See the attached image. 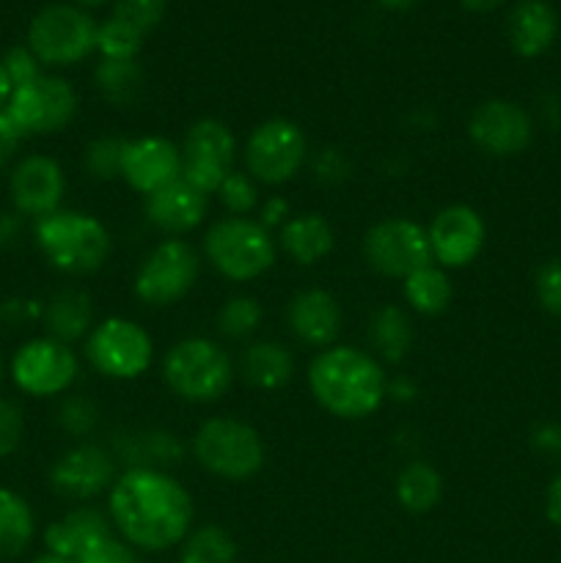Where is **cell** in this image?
Wrapping results in <instances>:
<instances>
[{"label":"cell","instance_id":"6da1fadb","mask_svg":"<svg viewBox=\"0 0 561 563\" xmlns=\"http://www.w3.org/2000/svg\"><path fill=\"white\" fill-rule=\"evenodd\" d=\"M110 522L141 550H168L190 533V493L160 467H127L108 495Z\"/></svg>","mask_w":561,"mask_h":563},{"label":"cell","instance_id":"7a4b0ae2","mask_svg":"<svg viewBox=\"0 0 561 563\" xmlns=\"http://www.w3.org/2000/svg\"><path fill=\"white\" fill-rule=\"evenodd\" d=\"M308 388L324 412L344 421H361L383 407L388 377L374 355L358 346L336 344L311 361Z\"/></svg>","mask_w":561,"mask_h":563},{"label":"cell","instance_id":"3957f363","mask_svg":"<svg viewBox=\"0 0 561 563\" xmlns=\"http://www.w3.org/2000/svg\"><path fill=\"white\" fill-rule=\"evenodd\" d=\"M38 251L66 275H91L108 262L110 234L94 214L58 209L33 225Z\"/></svg>","mask_w":561,"mask_h":563},{"label":"cell","instance_id":"277c9868","mask_svg":"<svg viewBox=\"0 0 561 563\" xmlns=\"http://www.w3.org/2000/svg\"><path fill=\"white\" fill-rule=\"evenodd\" d=\"M163 379L179 399L193 405L218 401L234 383V361L212 339H185L165 352Z\"/></svg>","mask_w":561,"mask_h":563},{"label":"cell","instance_id":"5b68a950","mask_svg":"<svg viewBox=\"0 0 561 563\" xmlns=\"http://www.w3.org/2000/svg\"><path fill=\"white\" fill-rule=\"evenodd\" d=\"M207 262L223 278L234 284L256 280L267 273L278 256V242L273 231L251 218H223L204 236Z\"/></svg>","mask_w":561,"mask_h":563},{"label":"cell","instance_id":"8992f818","mask_svg":"<svg viewBox=\"0 0 561 563\" xmlns=\"http://www.w3.org/2000/svg\"><path fill=\"white\" fill-rule=\"evenodd\" d=\"M193 456L212 476L226 482H248L264 467V440L251 423L218 416L198 427L193 438Z\"/></svg>","mask_w":561,"mask_h":563},{"label":"cell","instance_id":"52a82bcc","mask_svg":"<svg viewBox=\"0 0 561 563\" xmlns=\"http://www.w3.org/2000/svg\"><path fill=\"white\" fill-rule=\"evenodd\" d=\"M99 25L75 5H47L28 27V49L47 66H72L97 49Z\"/></svg>","mask_w":561,"mask_h":563},{"label":"cell","instance_id":"ba28073f","mask_svg":"<svg viewBox=\"0 0 561 563\" xmlns=\"http://www.w3.org/2000/svg\"><path fill=\"white\" fill-rule=\"evenodd\" d=\"M201 273V258L185 240H163L135 273V297L146 306L165 308L185 300Z\"/></svg>","mask_w":561,"mask_h":563},{"label":"cell","instance_id":"9c48e42d","mask_svg":"<svg viewBox=\"0 0 561 563\" xmlns=\"http://www.w3.org/2000/svg\"><path fill=\"white\" fill-rule=\"evenodd\" d=\"M152 335L124 317L94 324L86 339L88 363L108 379H138L152 366Z\"/></svg>","mask_w":561,"mask_h":563},{"label":"cell","instance_id":"30bf717a","mask_svg":"<svg viewBox=\"0 0 561 563\" xmlns=\"http://www.w3.org/2000/svg\"><path fill=\"white\" fill-rule=\"evenodd\" d=\"M306 159V132L289 119H267L251 132L245 143L248 174L258 185H286L300 174Z\"/></svg>","mask_w":561,"mask_h":563},{"label":"cell","instance_id":"8fae6325","mask_svg":"<svg viewBox=\"0 0 561 563\" xmlns=\"http://www.w3.org/2000/svg\"><path fill=\"white\" fill-rule=\"evenodd\" d=\"M363 256L369 267L385 278L405 280L432 264V247H429L427 229L407 218H385L363 236Z\"/></svg>","mask_w":561,"mask_h":563},{"label":"cell","instance_id":"7c38bea8","mask_svg":"<svg viewBox=\"0 0 561 563\" xmlns=\"http://www.w3.org/2000/svg\"><path fill=\"white\" fill-rule=\"evenodd\" d=\"M80 374V361L69 344L50 339H31L11 357V379L28 396L50 399L61 396L75 385Z\"/></svg>","mask_w":561,"mask_h":563},{"label":"cell","instance_id":"4fadbf2b","mask_svg":"<svg viewBox=\"0 0 561 563\" xmlns=\"http://www.w3.org/2000/svg\"><path fill=\"white\" fill-rule=\"evenodd\" d=\"M182 179L212 196L234 170L237 137L220 119H201L182 141Z\"/></svg>","mask_w":561,"mask_h":563},{"label":"cell","instance_id":"5bb4252c","mask_svg":"<svg viewBox=\"0 0 561 563\" xmlns=\"http://www.w3.org/2000/svg\"><path fill=\"white\" fill-rule=\"evenodd\" d=\"M6 113L11 115L22 135H53L66 130L77 113V93L64 77L42 75L28 86L14 88Z\"/></svg>","mask_w":561,"mask_h":563},{"label":"cell","instance_id":"9a60e30c","mask_svg":"<svg viewBox=\"0 0 561 563\" xmlns=\"http://www.w3.org/2000/svg\"><path fill=\"white\" fill-rule=\"evenodd\" d=\"M468 137L490 157H517L534 141V119L522 104L487 99L468 119Z\"/></svg>","mask_w":561,"mask_h":563},{"label":"cell","instance_id":"2e32d148","mask_svg":"<svg viewBox=\"0 0 561 563\" xmlns=\"http://www.w3.org/2000/svg\"><path fill=\"white\" fill-rule=\"evenodd\" d=\"M429 247H432V262L443 269H462L476 262L482 253L487 229H484L482 214L465 203H451L440 209L427 225Z\"/></svg>","mask_w":561,"mask_h":563},{"label":"cell","instance_id":"e0dca14e","mask_svg":"<svg viewBox=\"0 0 561 563\" xmlns=\"http://www.w3.org/2000/svg\"><path fill=\"white\" fill-rule=\"evenodd\" d=\"M66 192L64 168L47 154H28L11 168L9 196L16 214L44 218L61 209Z\"/></svg>","mask_w":561,"mask_h":563},{"label":"cell","instance_id":"ac0fdd59","mask_svg":"<svg viewBox=\"0 0 561 563\" xmlns=\"http://www.w3.org/2000/svg\"><path fill=\"white\" fill-rule=\"evenodd\" d=\"M113 460L105 449L80 443L61 454L50 467V487L66 500H91L113 487Z\"/></svg>","mask_w":561,"mask_h":563},{"label":"cell","instance_id":"d6986e66","mask_svg":"<svg viewBox=\"0 0 561 563\" xmlns=\"http://www.w3.org/2000/svg\"><path fill=\"white\" fill-rule=\"evenodd\" d=\"M121 179L143 196L163 190L170 181L182 179V148L163 135L127 141Z\"/></svg>","mask_w":561,"mask_h":563},{"label":"cell","instance_id":"ffe728a7","mask_svg":"<svg viewBox=\"0 0 561 563\" xmlns=\"http://www.w3.org/2000/svg\"><path fill=\"white\" fill-rule=\"evenodd\" d=\"M286 322L300 344L328 350L339 339L344 311L330 291L302 289L292 297L289 308H286Z\"/></svg>","mask_w":561,"mask_h":563},{"label":"cell","instance_id":"44dd1931","mask_svg":"<svg viewBox=\"0 0 561 563\" xmlns=\"http://www.w3.org/2000/svg\"><path fill=\"white\" fill-rule=\"evenodd\" d=\"M207 192H201L185 179L170 181L163 190L146 196V203H143V214H146L148 223L168 236L187 234L196 225H201V220L207 218Z\"/></svg>","mask_w":561,"mask_h":563},{"label":"cell","instance_id":"7402d4cb","mask_svg":"<svg viewBox=\"0 0 561 563\" xmlns=\"http://www.w3.org/2000/svg\"><path fill=\"white\" fill-rule=\"evenodd\" d=\"M110 537V522L97 509H75L44 531V544L53 555L80 561L82 555Z\"/></svg>","mask_w":561,"mask_h":563},{"label":"cell","instance_id":"603a6c76","mask_svg":"<svg viewBox=\"0 0 561 563\" xmlns=\"http://www.w3.org/2000/svg\"><path fill=\"white\" fill-rule=\"evenodd\" d=\"M556 33H559V16L544 0H522L512 9L506 22V36L520 58H539L548 53L550 44L556 42Z\"/></svg>","mask_w":561,"mask_h":563},{"label":"cell","instance_id":"cb8c5ba5","mask_svg":"<svg viewBox=\"0 0 561 563\" xmlns=\"http://www.w3.org/2000/svg\"><path fill=\"white\" fill-rule=\"evenodd\" d=\"M42 319L50 339L72 346L75 341L88 339V333L94 330L91 297L80 289L55 291V295L44 302Z\"/></svg>","mask_w":561,"mask_h":563},{"label":"cell","instance_id":"d4e9b609","mask_svg":"<svg viewBox=\"0 0 561 563\" xmlns=\"http://www.w3.org/2000/svg\"><path fill=\"white\" fill-rule=\"evenodd\" d=\"M280 251L300 267H314L333 251V229L322 214H295L280 225Z\"/></svg>","mask_w":561,"mask_h":563},{"label":"cell","instance_id":"484cf974","mask_svg":"<svg viewBox=\"0 0 561 563\" xmlns=\"http://www.w3.org/2000/svg\"><path fill=\"white\" fill-rule=\"evenodd\" d=\"M240 372L258 390H278L295 374V357L278 341H253L240 357Z\"/></svg>","mask_w":561,"mask_h":563},{"label":"cell","instance_id":"4316f807","mask_svg":"<svg viewBox=\"0 0 561 563\" xmlns=\"http://www.w3.org/2000/svg\"><path fill=\"white\" fill-rule=\"evenodd\" d=\"M394 493L402 509L410 515H427L443 498V476L429 462L413 460L396 476Z\"/></svg>","mask_w":561,"mask_h":563},{"label":"cell","instance_id":"83f0119b","mask_svg":"<svg viewBox=\"0 0 561 563\" xmlns=\"http://www.w3.org/2000/svg\"><path fill=\"white\" fill-rule=\"evenodd\" d=\"M405 284V300L407 306L416 313H424V317H438L454 300V286H451V278L446 275L443 267L438 264H427L418 273H413L410 278L402 280Z\"/></svg>","mask_w":561,"mask_h":563},{"label":"cell","instance_id":"f1b7e54d","mask_svg":"<svg viewBox=\"0 0 561 563\" xmlns=\"http://www.w3.org/2000/svg\"><path fill=\"white\" fill-rule=\"evenodd\" d=\"M369 341L383 361L399 363L413 346V324L399 306H383L369 322Z\"/></svg>","mask_w":561,"mask_h":563},{"label":"cell","instance_id":"f546056e","mask_svg":"<svg viewBox=\"0 0 561 563\" xmlns=\"http://www.w3.org/2000/svg\"><path fill=\"white\" fill-rule=\"evenodd\" d=\"M36 522L28 500L14 489H0V559H14L31 544Z\"/></svg>","mask_w":561,"mask_h":563},{"label":"cell","instance_id":"4dcf8cb0","mask_svg":"<svg viewBox=\"0 0 561 563\" xmlns=\"http://www.w3.org/2000/svg\"><path fill=\"white\" fill-rule=\"evenodd\" d=\"M121 456L130 460V467H160L163 465H176L185 454L179 438L170 432H160V429H152V432L130 434L124 438V445H119Z\"/></svg>","mask_w":561,"mask_h":563},{"label":"cell","instance_id":"1f68e13d","mask_svg":"<svg viewBox=\"0 0 561 563\" xmlns=\"http://www.w3.org/2000/svg\"><path fill=\"white\" fill-rule=\"evenodd\" d=\"M94 86L110 104L130 108L143 91V71L135 60H105L94 71Z\"/></svg>","mask_w":561,"mask_h":563},{"label":"cell","instance_id":"d6a6232c","mask_svg":"<svg viewBox=\"0 0 561 563\" xmlns=\"http://www.w3.org/2000/svg\"><path fill=\"white\" fill-rule=\"evenodd\" d=\"M182 563H237V542L220 526H201L182 542Z\"/></svg>","mask_w":561,"mask_h":563},{"label":"cell","instance_id":"836d02e7","mask_svg":"<svg viewBox=\"0 0 561 563\" xmlns=\"http://www.w3.org/2000/svg\"><path fill=\"white\" fill-rule=\"evenodd\" d=\"M262 302L251 295H234L220 306L218 330L231 341L251 339L262 324Z\"/></svg>","mask_w":561,"mask_h":563},{"label":"cell","instance_id":"e575fe53","mask_svg":"<svg viewBox=\"0 0 561 563\" xmlns=\"http://www.w3.org/2000/svg\"><path fill=\"white\" fill-rule=\"evenodd\" d=\"M127 141L119 135H102L94 137L82 154V165H86L88 176L97 181L121 179V163H124Z\"/></svg>","mask_w":561,"mask_h":563},{"label":"cell","instance_id":"d590c367","mask_svg":"<svg viewBox=\"0 0 561 563\" xmlns=\"http://www.w3.org/2000/svg\"><path fill=\"white\" fill-rule=\"evenodd\" d=\"M143 38L138 31H132L130 25H124L121 20L110 16L99 25L97 31V49L102 53L105 60H135L138 49H141Z\"/></svg>","mask_w":561,"mask_h":563},{"label":"cell","instance_id":"8d00e7d4","mask_svg":"<svg viewBox=\"0 0 561 563\" xmlns=\"http://www.w3.org/2000/svg\"><path fill=\"white\" fill-rule=\"evenodd\" d=\"M218 198L229 209L231 218H248V214L262 207V201H258V181L251 174H242L237 168L218 187Z\"/></svg>","mask_w":561,"mask_h":563},{"label":"cell","instance_id":"74e56055","mask_svg":"<svg viewBox=\"0 0 561 563\" xmlns=\"http://www.w3.org/2000/svg\"><path fill=\"white\" fill-rule=\"evenodd\" d=\"M165 5H168V0H119L113 16L130 25L132 31L141 33V36H146L163 22Z\"/></svg>","mask_w":561,"mask_h":563},{"label":"cell","instance_id":"f35d334b","mask_svg":"<svg viewBox=\"0 0 561 563\" xmlns=\"http://www.w3.org/2000/svg\"><path fill=\"white\" fill-rule=\"evenodd\" d=\"M99 421V410L88 396H66L58 407V427L66 434L75 438H86L94 432Z\"/></svg>","mask_w":561,"mask_h":563},{"label":"cell","instance_id":"ab89813d","mask_svg":"<svg viewBox=\"0 0 561 563\" xmlns=\"http://www.w3.org/2000/svg\"><path fill=\"white\" fill-rule=\"evenodd\" d=\"M534 291H537L539 306L561 319V258H548V262L537 269Z\"/></svg>","mask_w":561,"mask_h":563},{"label":"cell","instance_id":"60d3db41","mask_svg":"<svg viewBox=\"0 0 561 563\" xmlns=\"http://www.w3.org/2000/svg\"><path fill=\"white\" fill-rule=\"evenodd\" d=\"M25 434V416L22 407L11 399H0V460L14 454Z\"/></svg>","mask_w":561,"mask_h":563},{"label":"cell","instance_id":"b9f144b4","mask_svg":"<svg viewBox=\"0 0 561 563\" xmlns=\"http://www.w3.org/2000/svg\"><path fill=\"white\" fill-rule=\"evenodd\" d=\"M3 66H6V75H9L11 86L14 88L28 86V82H33L42 77V64H38V58L28 47H11L9 53H6Z\"/></svg>","mask_w":561,"mask_h":563},{"label":"cell","instance_id":"7bdbcfd3","mask_svg":"<svg viewBox=\"0 0 561 563\" xmlns=\"http://www.w3.org/2000/svg\"><path fill=\"white\" fill-rule=\"evenodd\" d=\"M77 563H141V561H138V555L132 553L124 542L108 537L105 542H99L97 548L88 550V553Z\"/></svg>","mask_w":561,"mask_h":563},{"label":"cell","instance_id":"ee69618b","mask_svg":"<svg viewBox=\"0 0 561 563\" xmlns=\"http://www.w3.org/2000/svg\"><path fill=\"white\" fill-rule=\"evenodd\" d=\"M22 141H25V135H22L20 126L11 121V115L6 113V110H0V174H3L11 165V159L16 157Z\"/></svg>","mask_w":561,"mask_h":563},{"label":"cell","instance_id":"f6af8a7d","mask_svg":"<svg viewBox=\"0 0 561 563\" xmlns=\"http://www.w3.org/2000/svg\"><path fill=\"white\" fill-rule=\"evenodd\" d=\"M531 445L537 454L550 456V460H561V423H537L531 432Z\"/></svg>","mask_w":561,"mask_h":563},{"label":"cell","instance_id":"bcb514c9","mask_svg":"<svg viewBox=\"0 0 561 563\" xmlns=\"http://www.w3.org/2000/svg\"><path fill=\"white\" fill-rule=\"evenodd\" d=\"M42 308L44 306H36L33 300H22V297H11V300L0 302V322L6 324H25L31 322V319L42 317Z\"/></svg>","mask_w":561,"mask_h":563},{"label":"cell","instance_id":"7dc6e473","mask_svg":"<svg viewBox=\"0 0 561 563\" xmlns=\"http://www.w3.org/2000/svg\"><path fill=\"white\" fill-rule=\"evenodd\" d=\"M346 168L350 165H346V159L336 148H322L317 157V165H314L317 176L324 181H341L346 176Z\"/></svg>","mask_w":561,"mask_h":563},{"label":"cell","instance_id":"c3c4849f","mask_svg":"<svg viewBox=\"0 0 561 563\" xmlns=\"http://www.w3.org/2000/svg\"><path fill=\"white\" fill-rule=\"evenodd\" d=\"M258 214H262V218H258V223L264 225V229H275V225H284L286 220H289V203L284 201V198H270V201H264L262 207H258Z\"/></svg>","mask_w":561,"mask_h":563},{"label":"cell","instance_id":"681fc988","mask_svg":"<svg viewBox=\"0 0 561 563\" xmlns=\"http://www.w3.org/2000/svg\"><path fill=\"white\" fill-rule=\"evenodd\" d=\"M544 515H548L550 526L561 531V473H556L553 482L544 489Z\"/></svg>","mask_w":561,"mask_h":563},{"label":"cell","instance_id":"f907efd6","mask_svg":"<svg viewBox=\"0 0 561 563\" xmlns=\"http://www.w3.org/2000/svg\"><path fill=\"white\" fill-rule=\"evenodd\" d=\"M22 214L16 212H0V251L11 247L22 234Z\"/></svg>","mask_w":561,"mask_h":563},{"label":"cell","instance_id":"816d5d0a","mask_svg":"<svg viewBox=\"0 0 561 563\" xmlns=\"http://www.w3.org/2000/svg\"><path fill=\"white\" fill-rule=\"evenodd\" d=\"M388 396H394V399L399 401H407L416 396V385H413L407 377H396L388 383Z\"/></svg>","mask_w":561,"mask_h":563},{"label":"cell","instance_id":"f5cc1de1","mask_svg":"<svg viewBox=\"0 0 561 563\" xmlns=\"http://www.w3.org/2000/svg\"><path fill=\"white\" fill-rule=\"evenodd\" d=\"M11 93H14V86H11L9 75H6V66H3V60H0V110H3L6 104H9Z\"/></svg>","mask_w":561,"mask_h":563},{"label":"cell","instance_id":"db71d44e","mask_svg":"<svg viewBox=\"0 0 561 563\" xmlns=\"http://www.w3.org/2000/svg\"><path fill=\"white\" fill-rule=\"evenodd\" d=\"M462 5H465L468 11H493L498 9L501 3H506V0H460Z\"/></svg>","mask_w":561,"mask_h":563},{"label":"cell","instance_id":"11a10c76","mask_svg":"<svg viewBox=\"0 0 561 563\" xmlns=\"http://www.w3.org/2000/svg\"><path fill=\"white\" fill-rule=\"evenodd\" d=\"M380 5H385V9H394V11H405V9H410L413 3H416V0H377Z\"/></svg>","mask_w":561,"mask_h":563},{"label":"cell","instance_id":"9f6ffc18","mask_svg":"<svg viewBox=\"0 0 561 563\" xmlns=\"http://www.w3.org/2000/svg\"><path fill=\"white\" fill-rule=\"evenodd\" d=\"M33 563H75V561H69V559H61V555H53V553H47V555H42V559H36Z\"/></svg>","mask_w":561,"mask_h":563},{"label":"cell","instance_id":"6f0895ef","mask_svg":"<svg viewBox=\"0 0 561 563\" xmlns=\"http://www.w3.org/2000/svg\"><path fill=\"white\" fill-rule=\"evenodd\" d=\"M77 3H80V5H102L105 0H77Z\"/></svg>","mask_w":561,"mask_h":563},{"label":"cell","instance_id":"680465c9","mask_svg":"<svg viewBox=\"0 0 561 563\" xmlns=\"http://www.w3.org/2000/svg\"><path fill=\"white\" fill-rule=\"evenodd\" d=\"M3 372H6V368H3V357H0V383H3Z\"/></svg>","mask_w":561,"mask_h":563}]
</instances>
